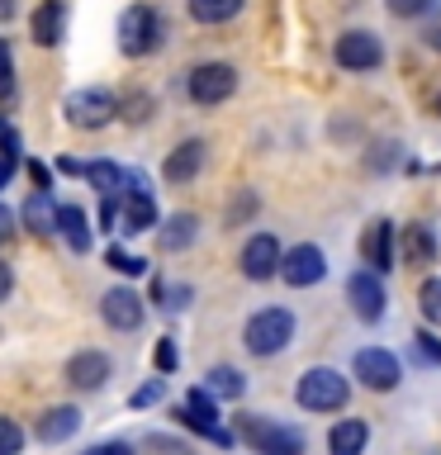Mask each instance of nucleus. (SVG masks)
Returning <instances> with one entry per match:
<instances>
[{"label":"nucleus","mask_w":441,"mask_h":455,"mask_svg":"<svg viewBox=\"0 0 441 455\" xmlns=\"http://www.w3.org/2000/svg\"><path fill=\"white\" fill-rule=\"evenodd\" d=\"M5 237H10V213L0 209V242H5Z\"/></svg>","instance_id":"39"},{"label":"nucleus","mask_w":441,"mask_h":455,"mask_svg":"<svg viewBox=\"0 0 441 455\" xmlns=\"http://www.w3.org/2000/svg\"><path fill=\"white\" fill-rule=\"evenodd\" d=\"M52 213H57V209L48 204V195L38 190V195H34V199H28V204H24V223L34 228V233H48V228H52Z\"/></svg>","instance_id":"26"},{"label":"nucleus","mask_w":441,"mask_h":455,"mask_svg":"<svg viewBox=\"0 0 441 455\" xmlns=\"http://www.w3.org/2000/svg\"><path fill=\"white\" fill-rule=\"evenodd\" d=\"M100 313H105V323L114 327V332H133V327L142 323V299L133 290H109L105 299H100Z\"/></svg>","instance_id":"14"},{"label":"nucleus","mask_w":441,"mask_h":455,"mask_svg":"<svg viewBox=\"0 0 441 455\" xmlns=\"http://www.w3.org/2000/svg\"><path fill=\"white\" fill-rule=\"evenodd\" d=\"M14 91V57H10V48L0 43V95H10Z\"/></svg>","instance_id":"31"},{"label":"nucleus","mask_w":441,"mask_h":455,"mask_svg":"<svg viewBox=\"0 0 441 455\" xmlns=\"http://www.w3.org/2000/svg\"><path fill=\"white\" fill-rule=\"evenodd\" d=\"M418 308H422V318H427V323H437V327H441V280H422Z\"/></svg>","instance_id":"27"},{"label":"nucleus","mask_w":441,"mask_h":455,"mask_svg":"<svg viewBox=\"0 0 441 455\" xmlns=\"http://www.w3.org/2000/svg\"><path fill=\"white\" fill-rule=\"evenodd\" d=\"M323 275H327V261H323V251L313 247V242H299V247L280 251V280L285 284L304 290V284H318Z\"/></svg>","instance_id":"7"},{"label":"nucleus","mask_w":441,"mask_h":455,"mask_svg":"<svg viewBox=\"0 0 441 455\" xmlns=\"http://www.w3.org/2000/svg\"><path fill=\"white\" fill-rule=\"evenodd\" d=\"M247 0H190V20L195 24H228L237 20Z\"/></svg>","instance_id":"21"},{"label":"nucleus","mask_w":441,"mask_h":455,"mask_svg":"<svg viewBox=\"0 0 441 455\" xmlns=\"http://www.w3.org/2000/svg\"><path fill=\"white\" fill-rule=\"evenodd\" d=\"M199 166H204V142H195V138H190V142H180V148H176V152L166 156L162 176L180 185V180H190V176H199Z\"/></svg>","instance_id":"18"},{"label":"nucleus","mask_w":441,"mask_h":455,"mask_svg":"<svg viewBox=\"0 0 441 455\" xmlns=\"http://www.w3.org/2000/svg\"><path fill=\"white\" fill-rule=\"evenodd\" d=\"M242 389H247V375L233 365H213L209 370V384H204V394H219V398H242Z\"/></svg>","instance_id":"22"},{"label":"nucleus","mask_w":441,"mask_h":455,"mask_svg":"<svg viewBox=\"0 0 441 455\" xmlns=\"http://www.w3.org/2000/svg\"><path fill=\"white\" fill-rule=\"evenodd\" d=\"M347 379L337 375V370H327V365H313L304 370V379H299V408H309V412H337L341 403H347Z\"/></svg>","instance_id":"3"},{"label":"nucleus","mask_w":441,"mask_h":455,"mask_svg":"<svg viewBox=\"0 0 441 455\" xmlns=\"http://www.w3.org/2000/svg\"><path fill=\"white\" fill-rule=\"evenodd\" d=\"M380 62H384V48H380L375 34H365V28H351V34L337 38V67H347V71H370V67H380Z\"/></svg>","instance_id":"9"},{"label":"nucleus","mask_w":441,"mask_h":455,"mask_svg":"<svg viewBox=\"0 0 441 455\" xmlns=\"http://www.w3.org/2000/svg\"><path fill=\"white\" fill-rule=\"evenodd\" d=\"M62 34H67V5L62 0H43L34 10V43L52 48V43H62Z\"/></svg>","instance_id":"16"},{"label":"nucleus","mask_w":441,"mask_h":455,"mask_svg":"<svg viewBox=\"0 0 441 455\" xmlns=\"http://www.w3.org/2000/svg\"><path fill=\"white\" fill-rule=\"evenodd\" d=\"M114 114H119V100L109 91H76L67 95V119L76 128H105Z\"/></svg>","instance_id":"8"},{"label":"nucleus","mask_w":441,"mask_h":455,"mask_svg":"<svg viewBox=\"0 0 441 455\" xmlns=\"http://www.w3.org/2000/svg\"><path fill=\"white\" fill-rule=\"evenodd\" d=\"M162 394H166V379H152V384H142V389L133 394V408H148V403H156Z\"/></svg>","instance_id":"33"},{"label":"nucleus","mask_w":441,"mask_h":455,"mask_svg":"<svg viewBox=\"0 0 441 455\" xmlns=\"http://www.w3.org/2000/svg\"><path fill=\"white\" fill-rule=\"evenodd\" d=\"M85 180H91L105 199H114V195L124 190V171L114 166V162H91V166H85Z\"/></svg>","instance_id":"24"},{"label":"nucleus","mask_w":441,"mask_h":455,"mask_svg":"<svg viewBox=\"0 0 441 455\" xmlns=\"http://www.w3.org/2000/svg\"><path fill=\"white\" fill-rule=\"evenodd\" d=\"M427 43L441 48V0H432V10H427Z\"/></svg>","instance_id":"34"},{"label":"nucleus","mask_w":441,"mask_h":455,"mask_svg":"<svg viewBox=\"0 0 441 455\" xmlns=\"http://www.w3.org/2000/svg\"><path fill=\"white\" fill-rule=\"evenodd\" d=\"M10 176H14V166H10V162H0V185H5Z\"/></svg>","instance_id":"40"},{"label":"nucleus","mask_w":441,"mask_h":455,"mask_svg":"<svg viewBox=\"0 0 441 455\" xmlns=\"http://www.w3.org/2000/svg\"><path fill=\"white\" fill-rule=\"evenodd\" d=\"M52 228L67 237V247H71V251H85V247H91V219H85V209L62 204V209L52 213Z\"/></svg>","instance_id":"17"},{"label":"nucleus","mask_w":441,"mask_h":455,"mask_svg":"<svg viewBox=\"0 0 441 455\" xmlns=\"http://www.w3.org/2000/svg\"><path fill=\"white\" fill-rule=\"evenodd\" d=\"M76 427H81V412L76 408H48L38 418V441H43V446H57V441L76 436Z\"/></svg>","instance_id":"19"},{"label":"nucleus","mask_w":441,"mask_h":455,"mask_svg":"<svg viewBox=\"0 0 441 455\" xmlns=\"http://www.w3.org/2000/svg\"><path fill=\"white\" fill-rule=\"evenodd\" d=\"M280 270V242L270 233H256L247 247H242V275L247 280H270Z\"/></svg>","instance_id":"12"},{"label":"nucleus","mask_w":441,"mask_h":455,"mask_svg":"<svg viewBox=\"0 0 441 455\" xmlns=\"http://www.w3.org/2000/svg\"><path fill=\"white\" fill-rule=\"evenodd\" d=\"M156 43H162V20H156L152 5H128L119 20V48L128 57H148Z\"/></svg>","instance_id":"4"},{"label":"nucleus","mask_w":441,"mask_h":455,"mask_svg":"<svg viewBox=\"0 0 441 455\" xmlns=\"http://www.w3.org/2000/svg\"><path fill=\"white\" fill-rule=\"evenodd\" d=\"M85 455H133L128 446H95V451H85Z\"/></svg>","instance_id":"36"},{"label":"nucleus","mask_w":441,"mask_h":455,"mask_svg":"<svg viewBox=\"0 0 441 455\" xmlns=\"http://www.w3.org/2000/svg\"><path fill=\"white\" fill-rule=\"evenodd\" d=\"M437 256V237L427 223H413L408 228V261H432Z\"/></svg>","instance_id":"25"},{"label":"nucleus","mask_w":441,"mask_h":455,"mask_svg":"<svg viewBox=\"0 0 441 455\" xmlns=\"http://www.w3.org/2000/svg\"><path fill=\"white\" fill-rule=\"evenodd\" d=\"M28 171H34V180H38V185H48V180H52V176H48V166H43V162H34Z\"/></svg>","instance_id":"37"},{"label":"nucleus","mask_w":441,"mask_h":455,"mask_svg":"<svg viewBox=\"0 0 441 455\" xmlns=\"http://www.w3.org/2000/svg\"><path fill=\"white\" fill-rule=\"evenodd\" d=\"M237 436L247 441L256 455H304V436H299L294 427H280V422H270V418H256V412L237 422Z\"/></svg>","instance_id":"1"},{"label":"nucleus","mask_w":441,"mask_h":455,"mask_svg":"<svg viewBox=\"0 0 441 455\" xmlns=\"http://www.w3.org/2000/svg\"><path fill=\"white\" fill-rule=\"evenodd\" d=\"M437 114H441V95H437Z\"/></svg>","instance_id":"41"},{"label":"nucleus","mask_w":441,"mask_h":455,"mask_svg":"<svg viewBox=\"0 0 441 455\" xmlns=\"http://www.w3.org/2000/svg\"><path fill=\"white\" fill-rule=\"evenodd\" d=\"M5 294H10V266L0 261V299H5Z\"/></svg>","instance_id":"38"},{"label":"nucleus","mask_w":441,"mask_h":455,"mask_svg":"<svg viewBox=\"0 0 441 455\" xmlns=\"http://www.w3.org/2000/svg\"><path fill=\"white\" fill-rule=\"evenodd\" d=\"M290 337H294L290 308H261L247 327H242V341H247L252 355H276V351L290 347Z\"/></svg>","instance_id":"2"},{"label":"nucleus","mask_w":441,"mask_h":455,"mask_svg":"<svg viewBox=\"0 0 441 455\" xmlns=\"http://www.w3.org/2000/svg\"><path fill=\"white\" fill-rule=\"evenodd\" d=\"M418 351H422V355H432V361H441V341H437V337H427V332H418Z\"/></svg>","instance_id":"35"},{"label":"nucleus","mask_w":441,"mask_h":455,"mask_svg":"<svg viewBox=\"0 0 441 455\" xmlns=\"http://www.w3.org/2000/svg\"><path fill=\"white\" fill-rule=\"evenodd\" d=\"M237 91V71L228 62H204L190 71V100L195 105H223Z\"/></svg>","instance_id":"5"},{"label":"nucleus","mask_w":441,"mask_h":455,"mask_svg":"<svg viewBox=\"0 0 441 455\" xmlns=\"http://www.w3.org/2000/svg\"><path fill=\"white\" fill-rule=\"evenodd\" d=\"M105 261H109V270H124V275H142V270H148L138 256H128V251H119V247H109Z\"/></svg>","instance_id":"29"},{"label":"nucleus","mask_w":441,"mask_h":455,"mask_svg":"<svg viewBox=\"0 0 441 455\" xmlns=\"http://www.w3.org/2000/svg\"><path fill=\"white\" fill-rule=\"evenodd\" d=\"M195 219L190 213H176V219H166V228H162V251H185L195 242Z\"/></svg>","instance_id":"23"},{"label":"nucleus","mask_w":441,"mask_h":455,"mask_svg":"<svg viewBox=\"0 0 441 455\" xmlns=\"http://www.w3.org/2000/svg\"><path fill=\"white\" fill-rule=\"evenodd\" d=\"M347 299H351L356 318H365V323L384 318V290H380V275H370V270H356L347 280Z\"/></svg>","instance_id":"11"},{"label":"nucleus","mask_w":441,"mask_h":455,"mask_svg":"<svg viewBox=\"0 0 441 455\" xmlns=\"http://www.w3.org/2000/svg\"><path fill=\"white\" fill-rule=\"evenodd\" d=\"M0 10H5V0H0Z\"/></svg>","instance_id":"42"},{"label":"nucleus","mask_w":441,"mask_h":455,"mask_svg":"<svg viewBox=\"0 0 441 455\" xmlns=\"http://www.w3.org/2000/svg\"><path fill=\"white\" fill-rule=\"evenodd\" d=\"M67 379L76 384V389H100V384L109 379V355L105 351H81L67 361Z\"/></svg>","instance_id":"15"},{"label":"nucleus","mask_w":441,"mask_h":455,"mask_svg":"<svg viewBox=\"0 0 441 455\" xmlns=\"http://www.w3.org/2000/svg\"><path fill=\"white\" fill-rule=\"evenodd\" d=\"M351 370H356V379H361L365 389H375V394L394 389L398 375H404V370H398V355H389L384 347H365V351H356Z\"/></svg>","instance_id":"6"},{"label":"nucleus","mask_w":441,"mask_h":455,"mask_svg":"<svg viewBox=\"0 0 441 455\" xmlns=\"http://www.w3.org/2000/svg\"><path fill=\"white\" fill-rule=\"evenodd\" d=\"M427 10H432V0H389V14H398V20H418Z\"/></svg>","instance_id":"30"},{"label":"nucleus","mask_w":441,"mask_h":455,"mask_svg":"<svg viewBox=\"0 0 441 455\" xmlns=\"http://www.w3.org/2000/svg\"><path fill=\"white\" fill-rule=\"evenodd\" d=\"M24 451V427L14 418H0V455H20Z\"/></svg>","instance_id":"28"},{"label":"nucleus","mask_w":441,"mask_h":455,"mask_svg":"<svg viewBox=\"0 0 441 455\" xmlns=\"http://www.w3.org/2000/svg\"><path fill=\"white\" fill-rule=\"evenodd\" d=\"M176 418L185 427H195V432H204L209 441H219V446H228V432L219 427V412H213V394L204 389H190V398H185V408L176 412Z\"/></svg>","instance_id":"10"},{"label":"nucleus","mask_w":441,"mask_h":455,"mask_svg":"<svg viewBox=\"0 0 441 455\" xmlns=\"http://www.w3.org/2000/svg\"><path fill=\"white\" fill-rule=\"evenodd\" d=\"M365 422L361 418H347V422H337L333 427V436H327V451L333 455H361L365 451Z\"/></svg>","instance_id":"20"},{"label":"nucleus","mask_w":441,"mask_h":455,"mask_svg":"<svg viewBox=\"0 0 441 455\" xmlns=\"http://www.w3.org/2000/svg\"><path fill=\"white\" fill-rule=\"evenodd\" d=\"M152 361H156V370H162V375H171V370H176V347L162 337V341H156V351H152Z\"/></svg>","instance_id":"32"},{"label":"nucleus","mask_w":441,"mask_h":455,"mask_svg":"<svg viewBox=\"0 0 441 455\" xmlns=\"http://www.w3.org/2000/svg\"><path fill=\"white\" fill-rule=\"evenodd\" d=\"M361 256H365L370 275H384V270L394 266V223H389V219H375V223L365 228V237H361Z\"/></svg>","instance_id":"13"}]
</instances>
